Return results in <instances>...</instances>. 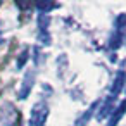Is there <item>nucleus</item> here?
<instances>
[{"label": "nucleus", "instance_id": "1", "mask_svg": "<svg viewBox=\"0 0 126 126\" xmlns=\"http://www.w3.org/2000/svg\"><path fill=\"white\" fill-rule=\"evenodd\" d=\"M48 117V105L45 102H36L30 112V126H45Z\"/></svg>", "mask_w": 126, "mask_h": 126}, {"label": "nucleus", "instance_id": "2", "mask_svg": "<svg viewBox=\"0 0 126 126\" xmlns=\"http://www.w3.org/2000/svg\"><path fill=\"white\" fill-rule=\"evenodd\" d=\"M19 116L11 104H4L0 107V126H16Z\"/></svg>", "mask_w": 126, "mask_h": 126}, {"label": "nucleus", "instance_id": "3", "mask_svg": "<svg viewBox=\"0 0 126 126\" xmlns=\"http://www.w3.org/2000/svg\"><path fill=\"white\" fill-rule=\"evenodd\" d=\"M35 79H36V73H35V71H28L26 76H24V79H23V85H21V88H19V93H17V97H19L21 100H24V98L30 95V92H31V88H33V85H35Z\"/></svg>", "mask_w": 126, "mask_h": 126}, {"label": "nucleus", "instance_id": "4", "mask_svg": "<svg viewBox=\"0 0 126 126\" xmlns=\"http://www.w3.org/2000/svg\"><path fill=\"white\" fill-rule=\"evenodd\" d=\"M124 81H126V74H124L123 71H119V73L116 74V78H114L112 86H110V93H109V97H110V98H117L119 92H121V90H123V86H124Z\"/></svg>", "mask_w": 126, "mask_h": 126}, {"label": "nucleus", "instance_id": "5", "mask_svg": "<svg viewBox=\"0 0 126 126\" xmlns=\"http://www.w3.org/2000/svg\"><path fill=\"white\" fill-rule=\"evenodd\" d=\"M124 114H126V100H123V102L116 107V110L112 112V116H110V119H109V124H107V126H117L119 119H121Z\"/></svg>", "mask_w": 126, "mask_h": 126}, {"label": "nucleus", "instance_id": "6", "mask_svg": "<svg viewBox=\"0 0 126 126\" xmlns=\"http://www.w3.org/2000/svg\"><path fill=\"white\" fill-rule=\"evenodd\" d=\"M95 107H97V104H93V105H92V109H90L88 112H85V114L76 121V126H83L85 123H88V121H90V117H92V114H93V109H95Z\"/></svg>", "mask_w": 126, "mask_h": 126}, {"label": "nucleus", "instance_id": "7", "mask_svg": "<svg viewBox=\"0 0 126 126\" xmlns=\"http://www.w3.org/2000/svg\"><path fill=\"white\" fill-rule=\"evenodd\" d=\"M36 7L42 11V14H47L50 9H54V7H57V5H55V4H50V2H38Z\"/></svg>", "mask_w": 126, "mask_h": 126}, {"label": "nucleus", "instance_id": "8", "mask_svg": "<svg viewBox=\"0 0 126 126\" xmlns=\"http://www.w3.org/2000/svg\"><path fill=\"white\" fill-rule=\"evenodd\" d=\"M28 57H30V50H28V48H24V50L19 54V59H17V67H23V66H24V62L28 61Z\"/></svg>", "mask_w": 126, "mask_h": 126}]
</instances>
